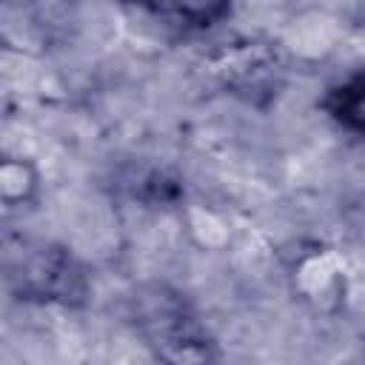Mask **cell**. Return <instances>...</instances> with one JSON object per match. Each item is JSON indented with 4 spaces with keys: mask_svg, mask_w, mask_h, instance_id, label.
Segmentation results:
<instances>
[{
    "mask_svg": "<svg viewBox=\"0 0 365 365\" xmlns=\"http://www.w3.org/2000/svg\"><path fill=\"white\" fill-rule=\"evenodd\" d=\"M137 331L163 365H214L217 339L194 308L168 288L137 299Z\"/></svg>",
    "mask_w": 365,
    "mask_h": 365,
    "instance_id": "cell-1",
    "label": "cell"
},
{
    "mask_svg": "<svg viewBox=\"0 0 365 365\" xmlns=\"http://www.w3.org/2000/svg\"><path fill=\"white\" fill-rule=\"evenodd\" d=\"M20 297L31 302H57V305H83L88 297V279L83 265L60 245H37L23 254Z\"/></svg>",
    "mask_w": 365,
    "mask_h": 365,
    "instance_id": "cell-2",
    "label": "cell"
},
{
    "mask_svg": "<svg viewBox=\"0 0 365 365\" xmlns=\"http://www.w3.org/2000/svg\"><path fill=\"white\" fill-rule=\"evenodd\" d=\"M217 71L222 74L225 86L234 88V91H245V94L271 91L277 86L279 57L271 46L245 40V43L220 54Z\"/></svg>",
    "mask_w": 365,
    "mask_h": 365,
    "instance_id": "cell-3",
    "label": "cell"
},
{
    "mask_svg": "<svg viewBox=\"0 0 365 365\" xmlns=\"http://www.w3.org/2000/svg\"><path fill=\"white\" fill-rule=\"evenodd\" d=\"M294 279H297V291L302 294V299L314 302L322 311L336 308L345 299V277H342V268H339L336 257L328 254V251L305 257L297 265Z\"/></svg>",
    "mask_w": 365,
    "mask_h": 365,
    "instance_id": "cell-4",
    "label": "cell"
},
{
    "mask_svg": "<svg viewBox=\"0 0 365 365\" xmlns=\"http://www.w3.org/2000/svg\"><path fill=\"white\" fill-rule=\"evenodd\" d=\"M322 108L339 128L365 137V68L331 83L322 97Z\"/></svg>",
    "mask_w": 365,
    "mask_h": 365,
    "instance_id": "cell-5",
    "label": "cell"
},
{
    "mask_svg": "<svg viewBox=\"0 0 365 365\" xmlns=\"http://www.w3.org/2000/svg\"><path fill=\"white\" fill-rule=\"evenodd\" d=\"M143 9L151 11L154 17L165 20V26L180 29L182 34L205 31L231 14L228 3H168V6H143Z\"/></svg>",
    "mask_w": 365,
    "mask_h": 365,
    "instance_id": "cell-6",
    "label": "cell"
},
{
    "mask_svg": "<svg viewBox=\"0 0 365 365\" xmlns=\"http://www.w3.org/2000/svg\"><path fill=\"white\" fill-rule=\"evenodd\" d=\"M40 194V171L29 157H3L0 163V197L6 208L31 205Z\"/></svg>",
    "mask_w": 365,
    "mask_h": 365,
    "instance_id": "cell-7",
    "label": "cell"
}]
</instances>
